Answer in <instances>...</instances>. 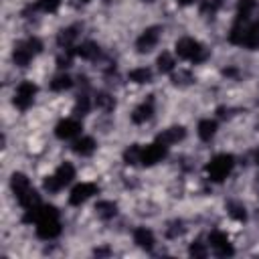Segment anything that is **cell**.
<instances>
[{"instance_id": "6da1fadb", "label": "cell", "mask_w": 259, "mask_h": 259, "mask_svg": "<svg viewBox=\"0 0 259 259\" xmlns=\"http://www.w3.org/2000/svg\"><path fill=\"white\" fill-rule=\"evenodd\" d=\"M233 166H235V158L231 154H219L206 164V174L212 182H223L233 172Z\"/></svg>"}, {"instance_id": "7a4b0ae2", "label": "cell", "mask_w": 259, "mask_h": 259, "mask_svg": "<svg viewBox=\"0 0 259 259\" xmlns=\"http://www.w3.org/2000/svg\"><path fill=\"white\" fill-rule=\"evenodd\" d=\"M176 55L180 59H186V61H192V63H200L206 57V49L198 40H194L190 36H184V38H180L176 42Z\"/></svg>"}, {"instance_id": "3957f363", "label": "cell", "mask_w": 259, "mask_h": 259, "mask_svg": "<svg viewBox=\"0 0 259 259\" xmlns=\"http://www.w3.org/2000/svg\"><path fill=\"white\" fill-rule=\"evenodd\" d=\"M34 95H36V85L32 81H22L14 91V105L18 109H28L34 101Z\"/></svg>"}, {"instance_id": "277c9868", "label": "cell", "mask_w": 259, "mask_h": 259, "mask_svg": "<svg viewBox=\"0 0 259 259\" xmlns=\"http://www.w3.org/2000/svg\"><path fill=\"white\" fill-rule=\"evenodd\" d=\"M166 148L162 142H154V144H148L146 148H142V156H140V164L144 166H154L156 162H160L164 156H166Z\"/></svg>"}, {"instance_id": "5b68a950", "label": "cell", "mask_w": 259, "mask_h": 259, "mask_svg": "<svg viewBox=\"0 0 259 259\" xmlns=\"http://www.w3.org/2000/svg\"><path fill=\"white\" fill-rule=\"evenodd\" d=\"M208 245L212 247V251H214L219 257H227V255H233V253H235L233 245L229 243V237H227L225 233H221V231H212V233L208 235Z\"/></svg>"}, {"instance_id": "8992f818", "label": "cell", "mask_w": 259, "mask_h": 259, "mask_svg": "<svg viewBox=\"0 0 259 259\" xmlns=\"http://www.w3.org/2000/svg\"><path fill=\"white\" fill-rule=\"evenodd\" d=\"M93 194H97V186L91 184V182H81V184H77V186L71 190V194H69V204L79 206V204H83L87 198H91Z\"/></svg>"}, {"instance_id": "52a82bcc", "label": "cell", "mask_w": 259, "mask_h": 259, "mask_svg": "<svg viewBox=\"0 0 259 259\" xmlns=\"http://www.w3.org/2000/svg\"><path fill=\"white\" fill-rule=\"evenodd\" d=\"M158 40H160V26H150L138 36L136 47H138L140 53H148L158 45Z\"/></svg>"}, {"instance_id": "ba28073f", "label": "cell", "mask_w": 259, "mask_h": 259, "mask_svg": "<svg viewBox=\"0 0 259 259\" xmlns=\"http://www.w3.org/2000/svg\"><path fill=\"white\" fill-rule=\"evenodd\" d=\"M36 235L40 239H55L61 235V223H59V217L57 219H42L36 223Z\"/></svg>"}, {"instance_id": "9c48e42d", "label": "cell", "mask_w": 259, "mask_h": 259, "mask_svg": "<svg viewBox=\"0 0 259 259\" xmlns=\"http://www.w3.org/2000/svg\"><path fill=\"white\" fill-rule=\"evenodd\" d=\"M55 134H57L59 140H71V138L81 134V123L77 119H71V117L69 119H61L57 123V127H55Z\"/></svg>"}, {"instance_id": "30bf717a", "label": "cell", "mask_w": 259, "mask_h": 259, "mask_svg": "<svg viewBox=\"0 0 259 259\" xmlns=\"http://www.w3.org/2000/svg\"><path fill=\"white\" fill-rule=\"evenodd\" d=\"M184 136H186V130L182 125H170V127L162 130L156 140L162 142L164 146H172V144H178L180 140H184Z\"/></svg>"}, {"instance_id": "8fae6325", "label": "cell", "mask_w": 259, "mask_h": 259, "mask_svg": "<svg viewBox=\"0 0 259 259\" xmlns=\"http://www.w3.org/2000/svg\"><path fill=\"white\" fill-rule=\"evenodd\" d=\"M10 188H12L14 196H16V200H20L26 192H30V190H32V186H30L28 178H26L22 172H14V174H12V178H10Z\"/></svg>"}, {"instance_id": "7c38bea8", "label": "cell", "mask_w": 259, "mask_h": 259, "mask_svg": "<svg viewBox=\"0 0 259 259\" xmlns=\"http://www.w3.org/2000/svg\"><path fill=\"white\" fill-rule=\"evenodd\" d=\"M134 243H136L138 247L150 251V249L154 247L156 239H154V233H152L150 229H146V227H138V229L134 231Z\"/></svg>"}, {"instance_id": "4fadbf2b", "label": "cell", "mask_w": 259, "mask_h": 259, "mask_svg": "<svg viewBox=\"0 0 259 259\" xmlns=\"http://www.w3.org/2000/svg\"><path fill=\"white\" fill-rule=\"evenodd\" d=\"M152 115H154V105H152V101H144L142 105H138V107L134 109L132 121H134V123H146Z\"/></svg>"}, {"instance_id": "5bb4252c", "label": "cell", "mask_w": 259, "mask_h": 259, "mask_svg": "<svg viewBox=\"0 0 259 259\" xmlns=\"http://www.w3.org/2000/svg\"><path fill=\"white\" fill-rule=\"evenodd\" d=\"M95 210H97V217L109 221V219H113L117 214V204L113 200H99L95 204Z\"/></svg>"}, {"instance_id": "9a60e30c", "label": "cell", "mask_w": 259, "mask_h": 259, "mask_svg": "<svg viewBox=\"0 0 259 259\" xmlns=\"http://www.w3.org/2000/svg\"><path fill=\"white\" fill-rule=\"evenodd\" d=\"M93 150H95V140L89 138V136L79 138V140L73 144V152L79 154V156H89V154H93Z\"/></svg>"}, {"instance_id": "2e32d148", "label": "cell", "mask_w": 259, "mask_h": 259, "mask_svg": "<svg viewBox=\"0 0 259 259\" xmlns=\"http://www.w3.org/2000/svg\"><path fill=\"white\" fill-rule=\"evenodd\" d=\"M253 10H255V0H239L237 2V22H249V16Z\"/></svg>"}, {"instance_id": "e0dca14e", "label": "cell", "mask_w": 259, "mask_h": 259, "mask_svg": "<svg viewBox=\"0 0 259 259\" xmlns=\"http://www.w3.org/2000/svg\"><path fill=\"white\" fill-rule=\"evenodd\" d=\"M243 47L247 49H259V24H247V32L243 38Z\"/></svg>"}, {"instance_id": "ac0fdd59", "label": "cell", "mask_w": 259, "mask_h": 259, "mask_svg": "<svg viewBox=\"0 0 259 259\" xmlns=\"http://www.w3.org/2000/svg\"><path fill=\"white\" fill-rule=\"evenodd\" d=\"M214 134H217V121L214 119H202L198 123V138L200 140L208 142V140L214 138Z\"/></svg>"}, {"instance_id": "d6986e66", "label": "cell", "mask_w": 259, "mask_h": 259, "mask_svg": "<svg viewBox=\"0 0 259 259\" xmlns=\"http://www.w3.org/2000/svg\"><path fill=\"white\" fill-rule=\"evenodd\" d=\"M55 176H57V180L61 182V186H67V184L75 178V168H73V164H69V162L61 164V166L57 168Z\"/></svg>"}, {"instance_id": "ffe728a7", "label": "cell", "mask_w": 259, "mask_h": 259, "mask_svg": "<svg viewBox=\"0 0 259 259\" xmlns=\"http://www.w3.org/2000/svg\"><path fill=\"white\" fill-rule=\"evenodd\" d=\"M127 77H130L132 83H136V85H144V83H150V81H152V71L146 69V67H138V69H132Z\"/></svg>"}, {"instance_id": "44dd1931", "label": "cell", "mask_w": 259, "mask_h": 259, "mask_svg": "<svg viewBox=\"0 0 259 259\" xmlns=\"http://www.w3.org/2000/svg\"><path fill=\"white\" fill-rule=\"evenodd\" d=\"M75 38H77V26H69V28H65V30L59 32L57 42H59V47L71 49V45L75 42Z\"/></svg>"}, {"instance_id": "7402d4cb", "label": "cell", "mask_w": 259, "mask_h": 259, "mask_svg": "<svg viewBox=\"0 0 259 259\" xmlns=\"http://www.w3.org/2000/svg\"><path fill=\"white\" fill-rule=\"evenodd\" d=\"M81 59H95L97 55H99V47L95 45V42H91V40H87V42H81L79 47H77V51H75Z\"/></svg>"}, {"instance_id": "603a6c76", "label": "cell", "mask_w": 259, "mask_h": 259, "mask_svg": "<svg viewBox=\"0 0 259 259\" xmlns=\"http://www.w3.org/2000/svg\"><path fill=\"white\" fill-rule=\"evenodd\" d=\"M32 57H34V55H32L24 45H20L18 49H14V55H12V59H14V63H16L18 67H26Z\"/></svg>"}, {"instance_id": "cb8c5ba5", "label": "cell", "mask_w": 259, "mask_h": 259, "mask_svg": "<svg viewBox=\"0 0 259 259\" xmlns=\"http://www.w3.org/2000/svg\"><path fill=\"white\" fill-rule=\"evenodd\" d=\"M227 210H229V217L235 219V221H245L247 219V210H245V206L241 202H229Z\"/></svg>"}, {"instance_id": "d4e9b609", "label": "cell", "mask_w": 259, "mask_h": 259, "mask_svg": "<svg viewBox=\"0 0 259 259\" xmlns=\"http://www.w3.org/2000/svg\"><path fill=\"white\" fill-rule=\"evenodd\" d=\"M73 85V79L69 77V75H59V77H55L53 81H51V89L53 91H65V89H69Z\"/></svg>"}, {"instance_id": "484cf974", "label": "cell", "mask_w": 259, "mask_h": 259, "mask_svg": "<svg viewBox=\"0 0 259 259\" xmlns=\"http://www.w3.org/2000/svg\"><path fill=\"white\" fill-rule=\"evenodd\" d=\"M95 105H97L99 109H103V111H111V109L115 107V99H113L109 93H99V95L95 97Z\"/></svg>"}, {"instance_id": "4316f807", "label": "cell", "mask_w": 259, "mask_h": 259, "mask_svg": "<svg viewBox=\"0 0 259 259\" xmlns=\"http://www.w3.org/2000/svg\"><path fill=\"white\" fill-rule=\"evenodd\" d=\"M158 69L162 71V73H170V71H174V57L172 55H168V53H162L160 57H158Z\"/></svg>"}, {"instance_id": "83f0119b", "label": "cell", "mask_w": 259, "mask_h": 259, "mask_svg": "<svg viewBox=\"0 0 259 259\" xmlns=\"http://www.w3.org/2000/svg\"><path fill=\"white\" fill-rule=\"evenodd\" d=\"M140 156H142V148H140L138 144L130 146V148L123 152V160H125V164H138V162H140Z\"/></svg>"}, {"instance_id": "f1b7e54d", "label": "cell", "mask_w": 259, "mask_h": 259, "mask_svg": "<svg viewBox=\"0 0 259 259\" xmlns=\"http://www.w3.org/2000/svg\"><path fill=\"white\" fill-rule=\"evenodd\" d=\"M89 109H91L89 97L87 95H79L77 97V103H75V113L77 115H85V113H89Z\"/></svg>"}, {"instance_id": "f546056e", "label": "cell", "mask_w": 259, "mask_h": 259, "mask_svg": "<svg viewBox=\"0 0 259 259\" xmlns=\"http://www.w3.org/2000/svg\"><path fill=\"white\" fill-rule=\"evenodd\" d=\"M59 6H61V0H36L34 4V8L42 12H55Z\"/></svg>"}, {"instance_id": "4dcf8cb0", "label": "cell", "mask_w": 259, "mask_h": 259, "mask_svg": "<svg viewBox=\"0 0 259 259\" xmlns=\"http://www.w3.org/2000/svg\"><path fill=\"white\" fill-rule=\"evenodd\" d=\"M42 186H45V190L47 192H59L63 186H61V182L57 180V176H47L45 178V182H42Z\"/></svg>"}, {"instance_id": "1f68e13d", "label": "cell", "mask_w": 259, "mask_h": 259, "mask_svg": "<svg viewBox=\"0 0 259 259\" xmlns=\"http://www.w3.org/2000/svg\"><path fill=\"white\" fill-rule=\"evenodd\" d=\"M221 6V0H204L202 6H200V12L202 14H214Z\"/></svg>"}, {"instance_id": "d6a6232c", "label": "cell", "mask_w": 259, "mask_h": 259, "mask_svg": "<svg viewBox=\"0 0 259 259\" xmlns=\"http://www.w3.org/2000/svg\"><path fill=\"white\" fill-rule=\"evenodd\" d=\"M24 47H26L32 55H38V53L42 51V42H40L38 38H34V36H32V38H28V40L24 42Z\"/></svg>"}, {"instance_id": "836d02e7", "label": "cell", "mask_w": 259, "mask_h": 259, "mask_svg": "<svg viewBox=\"0 0 259 259\" xmlns=\"http://www.w3.org/2000/svg\"><path fill=\"white\" fill-rule=\"evenodd\" d=\"M190 255H194V257H204L206 255V249H204V245L202 243H192L190 245Z\"/></svg>"}, {"instance_id": "e575fe53", "label": "cell", "mask_w": 259, "mask_h": 259, "mask_svg": "<svg viewBox=\"0 0 259 259\" xmlns=\"http://www.w3.org/2000/svg\"><path fill=\"white\" fill-rule=\"evenodd\" d=\"M57 63H59V67H61V69L69 67V65H71V55H67V57H59V59H57Z\"/></svg>"}, {"instance_id": "d590c367", "label": "cell", "mask_w": 259, "mask_h": 259, "mask_svg": "<svg viewBox=\"0 0 259 259\" xmlns=\"http://www.w3.org/2000/svg\"><path fill=\"white\" fill-rule=\"evenodd\" d=\"M180 233H182V227H180V223H178V225L174 223V229H170V231H168V237H176V235H180Z\"/></svg>"}, {"instance_id": "8d00e7d4", "label": "cell", "mask_w": 259, "mask_h": 259, "mask_svg": "<svg viewBox=\"0 0 259 259\" xmlns=\"http://www.w3.org/2000/svg\"><path fill=\"white\" fill-rule=\"evenodd\" d=\"M107 253H109L107 249H97V251H95V255H107Z\"/></svg>"}, {"instance_id": "74e56055", "label": "cell", "mask_w": 259, "mask_h": 259, "mask_svg": "<svg viewBox=\"0 0 259 259\" xmlns=\"http://www.w3.org/2000/svg\"><path fill=\"white\" fill-rule=\"evenodd\" d=\"M176 2H178V4H184V6H188V4H192L194 0H176Z\"/></svg>"}, {"instance_id": "f35d334b", "label": "cell", "mask_w": 259, "mask_h": 259, "mask_svg": "<svg viewBox=\"0 0 259 259\" xmlns=\"http://www.w3.org/2000/svg\"><path fill=\"white\" fill-rule=\"evenodd\" d=\"M255 162H257V164H259V150H257V152H255Z\"/></svg>"}, {"instance_id": "ab89813d", "label": "cell", "mask_w": 259, "mask_h": 259, "mask_svg": "<svg viewBox=\"0 0 259 259\" xmlns=\"http://www.w3.org/2000/svg\"><path fill=\"white\" fill-rule=\"evenodd\" d=\"M144 2H154V0H144Z\"/></svg>"}, {"instance_id": "60d3db41", "label": "cell", "mask_w": 259, "mask_h": 259, "mask_svg": "<svg viewBox=\"0 0 259 259\" xmlns=\"http://www.w3.org/2000/svg\"><path fill=\"white\" fill-rule=\"evenodd\" d=\"M83 2H89V0H83Z\"/></svg>"}, {"instance_id": "b9f144b4", "label": "cell", "mask_w": 259, "mask_h": 259, "mask_svg": "<svg viewBox=\"0 0 259 259\" xmlns=\"http://www.w3.org/2000/svg\"><path fill=\"white\" fill-rule=\"evenodd\" d=\"M257 24H259V20H257Z\"/></svg>"}]
</instances>
